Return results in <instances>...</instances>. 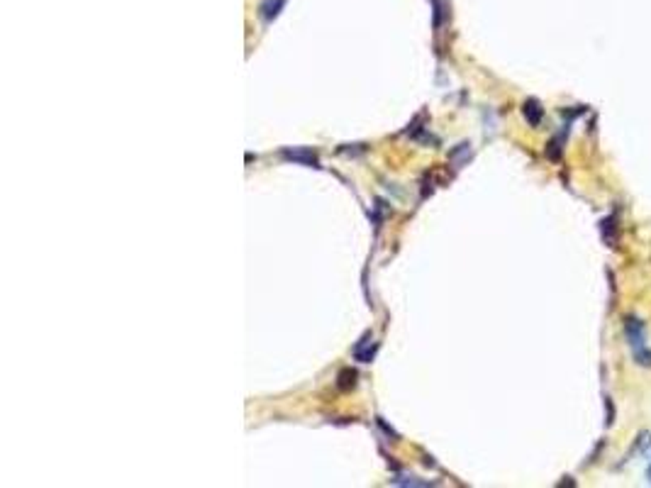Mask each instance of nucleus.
<instances>
[{
  "label": "nucleus",
  "instance_id": "nucleus-4",
  "mask_svg": "<svg viewBox=\"0 0 651 488\" xmlns=\"http://www.w3.org/2000/svg\"><path fill=\"white\" fill-rule=\"evenodd\" d=\"M285 159H293V161H305L310 166H317V159L310 154V152H283Z\"/></svg>",
  "mask_w": 651,
  "mask_h": 488
},
{
  "label": "nucleus",
  "instance_id": "nucleus-5",
  "mask_svg": "<svg viewBox=\"0 0 651 488\" xmlns=\"http://www.w3.org/2000/svg\"><path fill=\"white\" fill-rule=\"evenodd\" d=\"M647 479H649V484H651V464H649V469H647Z\"/></svg>",
  "mask_w": 651,
  "mask_h": 488
},
{
  "label": "nucleus",
  "instance_id": "nucleus-2",
  "mask_svg": "<svg viewBox=\"0 0 651 488\" xmlns=\"http://www.w3.org/2000/svg\"><path fill=\"white\" fill-rule=\"evenodd\" d=\"M522 113H525V120L532 127H537L539 123H542V118H544V108H542V103L539 101H534V98H529V101L522 106Z\"/></svg>",
  "mask_w": 651,
  "mask_h": 488
},
{
  "label": "nucleus",
  "instance_id": "nucleus-3",
  "mask_svg": "<svg viewBox=\"0 0 651 488\" xmlns=\"http://www.w3.org/2000/svg\"><path fill=\"white\" fill-rule=\"evenodd\" d=\"M285 5V0H264L261 3V15L264 20H273L281 13V8Z\"/></svg>",
  "mask_w": 651,
  "mask_h": 488
},
{
  "label": "nucleus",
  "instance_id": "nucleus-1",
  "mask_svg": "<svg viewBox=\"0 0 651 488\" xmlns=\"http://www.w3.org/2000/svg\"><path fill=\"white\" fill-rule=\"evenodd\" d=\"M625 334L630 342L634 359L642 366H651V352L647 349V332H644V322L639 317H627L625 320Z\"/></svg>",
  "mask_w": 651,
  "mask_h": 488
}]
</instances>
